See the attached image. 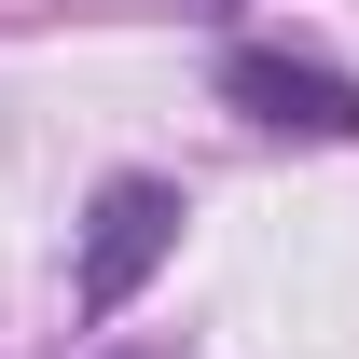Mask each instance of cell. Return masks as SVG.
Returning <instances> with one entry per match:
<instances>
[{
  "label": "cell",
  "instance_id": "2",
  "mask_svg": "<svg viewBox=\"0 0 359 359\" xmlns=\"http://www.w3.org/2000/svg\"><path fill=\"white\" fill-rule=\"evenodd\" d=\"M222 97L249 111V125H276V138H332V152L359 138V83L318 69V55H276V42H235L222 55Z\"/></svg>",
  "mask_w": 359,
  "mask_h": 359
},
{
  "label": "cell",
  "instance_id": "1",
  "mask_svg": "<svg viewBox=\"0 0 359 359\" xmlns=\"http://www.w3.org/2000/svg\"><path fill=\"white\" fill-rule=\"evenodd\" d=\"M180 222H194V208H180V180H97V208H83V249H69V304L83 318H125L138 290H152V276H166V249H180Z\"/></svg>",
  "mask_w": 359,
  "mask_h": 359
}]
</instances>
